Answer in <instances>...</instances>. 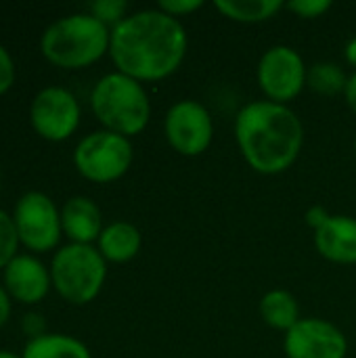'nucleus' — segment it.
<instances>
[{"instance_id":"nucleus-1","label":"nucleus","mask_w":356,"mask_h":358,"mask_svg":"<svg viewBox=\"0 0 356 358\" xmlns=\"http://www.w3.org/2000/svg\"><path fill=\"white\" fill-rule=\"evenodd\" d=\"M189 36L183 21L164 10L143 8L111 27L109 57L115 71L141 84L170 78L183 65Z\"/></svg>"},{"instance_id":"nucleus-2","label":"nucleus","mask_w":356,"mask_h":358,"mask_svg":"<svg viewBox=\"0 0 356 358\" xmlns=\"http://www.w3.org/2000/svg\"><path fill=\"white\" fill-rule=\"evenodd\" d=\"M235 141L245 164L264 176L290 170L304 147V124L290 105L252 101L235 117Z\"/></svg>"},{"instance_id":"nucleus-3","label":"nucleus","mask_w":356,"mask_h":358,"mask_svg":"<svg viewBox=\"0 0 356 358\" xmlns=\"http://www.w3.org/2000/svg\"><path fill=\"white\" fill-rule=\"evenodd\" d=\"M111 29L97 17L71 13L52 21L40 36L42 57L61 69H84L109 55Z\"/></svg>"},{"instance_id":"nucleus-4","label":"nucleus","mask_w":356,"mask_h":358,"mask_svg":"<svg viewBox=\"0 0 356 358\" xmlns=\"http://www.w3.org/2000/svg\"><path fill=\"white\" fill-rule=\"evenodd\" d=\"M90 109L105 130L132 138L151 120V101L145 86L120 71H109L97 80L90 92Z\"/></svg>"},{"instance_id":"nucleus-5","label":"nucleus","mask_w":356,"mask_h":358,"mask_svg":"<svg viewBox=\"0 0 356 358\" xmlns=\"http://www.w3.org/2000/svg\"><path fill=\"white\" fill-rule=\"evenodd\" d=\"M48 268L52 289L73 306L90 304L107 279V260L97 245L65 243L55 250Z\"/></svg>"},{"instance_id":"nucleus-6","label":"nucleus","mask_w":356,"mask_h":358,"mask_svg":"<svg viewBox=\"0 0 356 358\" xmlns=\"http://www.w3.org/2000/svg\"><path fill=\"white\" fill-rule=\"evenodd\" d=\"M71 159L80 176L97 185H109L130 170L134 147L130 138L101 128L78 141Z\"/></svg>"},{"instance_id":"nucleus-7","label":"nucleus","mask_w":356,"mask_h":358,"mask_svg":"<svg viewBox=\"0 0 356 358\" xmlns=\"http://www.w3.org/2000/svg\"><path fill=\"white\" fill-rule=\"evenodd\" d=\"M13 222L19 243L29 254H44L59 250L63 237L61 208L42 191H25L13 208Z\"/></svg>"},{"instance_id":"nucleus-8","label":"nucleus","mask_w":356,"mask_h":358,"mask_svg":"<svg viewBox=\"0 0 356 358\" xmlns=\"http://www.w3.org/2000/svg\"><path fill=\"white\" fill-rule=\"evenodd\" d=\"M308 67L304 57L287 44H275L264 50L256 67V80L266 101L279 105H290L302 94Z\"/></svg>"},{"instance_id":"nucleus-9","label":"nucleus","mask_w":356,"mask_h":358,"mask_svg":"<svg viewBox=\"0 0 356 358\" xmlns=\"http://www.w3.org/2000/svg\"><path fill=\"white\" fill-rule=\"evenodd\" d=\"M164 136L183 157L204 155L214 138V120L208 107L193 99L176 101L164 117Z\"/></svg>"},{"instance_id":"nucleus-10","label":"nucleus","mask_w":356,"mask_h":358,"mask_svg":"<svg viewBox=\"0 0 356 358\" xmlns=\"http://www.w3.org/2000/svg\"><path fill=\"white\" fill-rule=\"evenodd\" d=\"M82 109L76 94L63 86L40 88L29 103V124L34 132L50 143L67 141L80 126Z\"/></svg>"},{"instance_id":"nucleus-11","label":"nucleus","mask_w":356,"mask_h":358,"mask_svg":"<svg viewBox=\"0 0 356 358\" xmlns=\"http://www.w3.org/2000/svg\"><path fill=\"white\" fill-rule=\"evenodd\" d=\"M283 350L287 358H346L348 340L338 325L306 317L285 334Z\"/></svg>"},{"instance_id":"nucleus-12","label":"nucleus","mask_w":356,"mask_h":358,"mask_svg":"<svg viewBox=\"0 0 356 358\" xmlns=\"http://www.w3.org/2000/svg\"><path fill=\"white\" fill-rule=\"evenodd\" d=\"M2 285L10 300L36 306L52 289L50 268L36 254H17L2 271Z\"/></svg>"},{"instance_id":"nucleus-13","label":"nucleus","mask_w":356,"mask_h":358,"mask_svg":"<svg viewBox=\"0 0 356 358\" xmlns=\"http://www.w3.org/2000/svg\"><path fill=\"white\" fill-rule=\"evenodd\" d=\"M61 229L69 243L94 245L105 229L103 212L86 195H73L61 206Z\"/></svg>"},{"instance_id":"nucleus-14","label":"nucleus","mask_w":356,"mask_h":358,"mask_svg":"<svg viewBox=\"0 0 356 358\" xmlns=\"http://www.w3.org/2000/svg\"><path fill=\"white\" fill-rule=\"evenodd\" d=\"M315 250L334 264H356V218L332 214L329 220L315 231Z\"/></svg>"},{"instance_id":"nucleus-15","label":"nucleus","mask_w":356,"mask_h":358,"mask_svg":"<svg viewBox=\"0 0 356 358\" xmlns=\"http://www.w3.org/2000/svg\"><path fill=\"white\" fill-rule=\"evenodd\" d=\"M141 245H143L141 231L126 220H115L111 224H105L97 241V250L101 252V256L113 264H124L134 260L141 252Z\"/></svg>"},{"instance_id":"nucleus-16","label":"nucleus","mask_w":356,"mask_h":358,"mask_svg":"<svg viewBox=\"0 0 356 358\" xmlns=\"http://www.w3.org/2000/svg\"><path fill=\"white\" fill-rule=\"evenodd\" d=\"M21 358H92L88 346L67 334H44L27 340Z\"/></svg>"},{"instance_id":"nucleus-17","label":"nucleus","mask_w":356,"mask_h":358,"mask_svg":"<svg viewBox=\"0 0 356 358\" xmlns=\"http://www.w3.org/2000/svg\"><path fill=\"white\" fill-rule=\"evenodd\" d=\"M260 317L262 321L277 329V331H290L302 317H300V304L294 294L287 289H271L260 300Z\"/></svg>"},{"instance_id":"nucleus-18","label":"nucleus","mask_w":356,"mask_h":358,"mask_svg":"<svg viewBox=\"0 0 356 358\" xmlns=\"http://www.w3.org/2000/svg\"><path fill=\"white\" fill-rule=\"evenodd\" d=\"M214 8L237 23H264L277 17L285 2L281 0H214Z\"/></svg>"},{"instance_id":"nucleus-19","label":"nucleus","mask_w":356,"mask_h":358,"mask_svg":"<svg viewBox=\"0 0 356 358\" xmlns=\"http://www.w3.org/2000/svg\"><path fill=\"white\" fill-rule=\"evenodd\" d=\"M346 82L348 76L344 73V69L338 63L332 61H321L308 67V76H306V86L321 94V96H336V94H344L346 90Z\"/></svg>"},{"instance_id":"nucleus-20","label":"nucleus","mask_w":356,"mask_h":358,"mask_svg":"<svg viewBox=\"0 0 356 358\" xmlns=\"http://www.w3.org/2000/svg\"><path fill=\"white\" fill-rule=\"evenodd\" d=\"M19 235L13 222V214L0 208V271L19 254Z\"/></svg>"},{"instance_id":"nucleus-21","label":"nucleus","mask_w":356,"mask_h":358,"mask_svg":"<svg viewBox=\"0 0 356 358\" xmlns=\"http://www.w3.org/2000/svg\"><path fill=\"white\" fill-rule=\"evenodd\" d=\"M88 13L92 17H97L101 23H105L109 29L115 27L120 21H124L130 15L126 0H94L88 4Z\"/></svg>"},{"instance_id":"nucleus-22","label":"nucleus","mask_w":356,"mask_h":358,"mask_svg":"<svg viewBox=\"0 0 356 358\" xmlns=\"http://www.w3.org/2000/svg\"><path fill=\"white\" fill-rule=\"evenodd\" d=\"M334 6L332 0H292L285 2V10H290L292 15L300 17V19H319L325 13H329Z\"/></svg>"},{"instance_id":"nucleus-23","label":"nucleus","mask_w":356,"mask_h":358,"mask_svg":"<svg viewBox=\"0 0 356 358\" xmlns=\"http://www.w3.org/2000/svg\"><path fill=\"white\" fill-rule=\"evenodd\" d=\"M204 6V2L201 0H162L159 4H157V8L159 10H164L166 15H170V17H174V19H183V17H189V15H193L195 10H199Z\"/></svg>"},{"instance_id":"nucleus-24","label":"nucleus","mask_w":356,"mask_h":358,"mask_svg":"<svg viewBox=\"0 0 356 358\" xmlns=\"http://www.w3.org/2000/svg\"><path fill=\"white\" fill-rule=\"evenodd\" d=\"M15 84V61L4 44H0V96Z\"/></svg>"},{"instance_id":"nucleus-25","label":"nucleus","mask_w":356,"mask_h":358,"mask_svg":"<svg viewBox=\"0 0 356 358\" xmlns=\"http://www.w3.org/2000/svg\"><path fill=\"white\" fill-rule=\"evenodd\" d=\"M21 331H23V336L27 340H34V338H40V336L48 334L46 331V321L38 313H25L21 317Z\"/></svg>"},{"instance_id":"nucleus-26","label":"nucleus","mask_w":356,"mask_h":358,"mask_svg":"<svg viewBox=\"0 0 356 358\" xmlns=\"http://www.w3.org/2000/svg\"><path fill=\"white\" fill-rule=\"evenodd\" d=\"M329 212L325 210V208H321V206H313V208H308V212H306V224L313 229V233L315 231H319L327 220H329Z\"/></svg>"},{"instance_id":"nucleus-27","label":"nucleus","mask_w":356,"mask_h":358,"mask_svg":"<svg viewBox=\"0 0 356 358\" xmlns=\"http://www.w3.org/2000/svg\"><path fill=\"white\" fill-rule=\"evenodd\" d=\"M13 315V300L8 296V292L4 289V285H0V327H4L8 323Z\"/></svg>"},{"instance_id":"nucleus-28","label":"nucleus","mask_w":356,"mask_h":358,"mask_svg":"<svg viewBox=\"0 0 356 358\" xmlns=\"http://www.w3.org/2000/svg\"><path fill=\"white\" fill-rule=\"evenodd\" d=\"M344 99H346V105L350 107V111L356 115V71L353 76H348L346 90H344Z\"/></svg>"},{"instance_id":"nucleus-29","label":"nucleus","mask_w":356,"mask_h":358,"mask_svg":"<svg viewBox=\"0 0 356 358\" xmlns=\"http://www.w3.org/2000/svg\"><path fill=\"white\" fill-rule=\"evenodd\" d=\"M344 57H346V63H348L350 67H355V71H356V38H353V40L346 44V48H344Z\"/></svg>"},{"instance_id":"nucleus-30","label":"nucleus","mask_w":356,"mask_h":358,"mask_svg":"<svg viewBox=\"0 0 356 358\" xmlns=\"http://www.w3.org/2000/svg\"><path fill=\"white\" fill-rule=\"evenodd\" d=\"M0 358H21V357H17V355H13V352H8V350H2V348H0Z\"/></svg>"},{"instance_id":"nucleus-31","label":"nucleus","mask_w":356,"mask_h":358,"mask_svg":"<svg viewBox=\"0 0 356 358\" xmlns=\"http://www.w3.org/2000/svg\"><path fill=\"white\" fill-rule=\"evenodd\" d=\"M0 189H2V172H0Z\"/></svg>"},{"instance_id":"nucleus-32","label":"nucleus","mask_w":356,"mask_h":358,"mask_svg":"<svg viewBox=\"0 0 356 358\" xmlns=\"http://www.w3.org/2000/svg\"><path fill=\"white\" fill-rule=\"evenodd\" d=\"M355 157H356V136H355Z\"/></svg>"}]
</instances>
